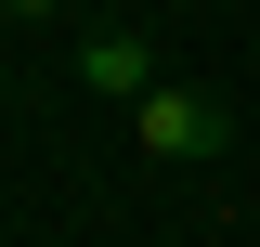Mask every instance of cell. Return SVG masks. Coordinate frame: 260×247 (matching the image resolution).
Wrapping results in <instances>:
<instances>
[{
  "mask_svg": "<svg viewBox=\"0 0 260 247\" xmlns=\"http://www.w3.org/2000/svg\"><path fill=\"white\" fill-rule=\"evenodd\" d=\"M130 143L156 156V169H208V156H234V117L208 91H182V78H156V91L130 104Z\"/></svg>",
  "mask_w": 260,
  "mask_h": 247,
  "instance_id": "1",
  "label": "cell"
},
{
  "mask_svg": "<svg viewBox=\"0 0 260 247\" xmlns=\"http://www.w3.org/2000/svg\"><path fill=\"white\" fill-rule=\"evenodd\" d=\"M65 78H78V91H104V104H143V91H156V39H143V26H91Z\"/></svg>",
  "mask_w": 260,
  "mask_h": 247,
  "instance_id": "2",
  "label": "cell"
},
{
  "mask_svg": "<svg viewBox=\"0 0 260 247\" xmlns=\"http://www.w3.org/2000/svg\"><path fill=\"white\" fill-rule=\"evenodd\" d=\"M0 13H65V0H0Z\"/></svg>",
  "mask_w": 260,
  "mask_h": 247,
  "instance_id": "3",
  "label": "cell"
},
{
  "mask_svg": "<svg viewBox=\"0 0 260 247\" xmlns=\"http://www.w3.org/2000/svg\"><path fill=\"white\" fill-rule=\"evenodd\" d=\"M0 104H13V65H0Z\"/></svg>",
  "mask_w": 260,
  "mask_h": 247,
  "instance_id": "4",
  "label": "cell"
}]
</instances>
